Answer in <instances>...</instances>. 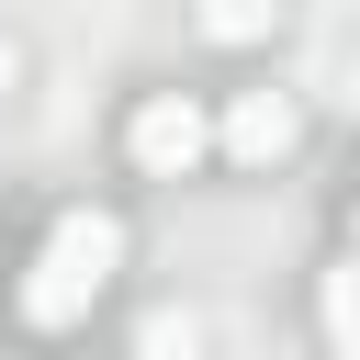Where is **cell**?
Instances as JSON below:
<instances>
[{
    "mask_svg": "<svg viewBox=\"0 0 360 360\" xmlns=\"http://www.w3.org/2000/svg\"><path fill=\"white\" fill-rule=\"evenodd\" d=\"M202 22H214L225 45H248V34H270V0H202Z\"/></svg>",
    "mask_w": 360,
    "mask_h": 360,
    "instance_id": "obj_5",
    "label": "cell"
},
{
    "mask_svg": "<svg viewBox=\"0 0 360 360\" xmlns=\"http://www.w3.org/2000/svg\"><path fill=\"white\" fill-rule=\"evenodd\" d=\"M292 135H304V112H292L281 90H236V101H225V124H214V146H225L236 169H270V158H292Z\"/></svg>",
    "mask_w": 360,
    "mask_h": 360,
    "instance_id": "obj_3",
    "label": "cell"
},
{
    "mask_svg": "<svg viewBox=\"0 0 360 360\" xmlns=\"http://www.w3.org/2000/svg\"><path fill=\"white\" fill-rule=\"evenodd\" d=\"M202 146H214V124H202V101H191V90H146V101L124 112V158H135L146 180H180Z\"/></svg>",
    "mask_w": 360,
    "mask_h": 360,
    "instance_id": "obj_2",
    "label": "cell"
},
{
    "mask_svg": "<svg viewBox=\"0 0 360 360\" xmlns=\"http://www.w3.org/2000/svg\"><path fill=\"white\" fill-rule=\"evenodd\" d=\"M112 270H124V225L112 214H56V236H45L34 281H22V326H79L112 292Z\"/></svg>",
    "mask_w": 360,
    "mask_h": 360,
    "instance_id": "obj_1",
    "label": "cell"
},
{
    "mask_svg": "<svg viewBox=\"0 0 360 360\" xmlns=\"http://www.w3.org/2000/svg\"><path fill=\"white\" fill-rule=\"evenodd\" d=\"M11 79H22V56H11V45H0V90H11Z\"/></svg>",
    "mask_w": 360,
    "mask_h": 360,
    "instance_id": "obj_6",
    "label": "cell"
},
{
    "mask_svg": "<svg viewBox=\"0 0 360 360\" xmlns=\"http://www.w3.org/2000/svg\"><path fill=\"white\" fill-rule=\"evenodd\" d=\"M315 315H326V349H338V360H360V248L315 281Z\"/></svg>",
    "mask_w": 360,
    "mask_h": 360,
    "instance_id": "obj_4",
    "label": "cell"
}]
</instances>
